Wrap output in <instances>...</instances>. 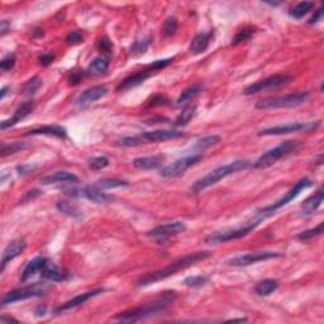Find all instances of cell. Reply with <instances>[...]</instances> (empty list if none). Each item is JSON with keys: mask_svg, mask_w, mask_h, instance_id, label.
Here are the masks:
<instances>
[{"mask_svg": "<svg viewBox=\"0 0 324 324\" xmlns=\"http://www.w3.org/2000/svg\"><path fill=\"white\" fill-rule=\"evenodd\" d=\"M42 86V79L39 76H33L32 79H29L22 88V95L24 96H33L37 91L39 90V88Z\"/></svg>", "mask_w": 324, "mask_h": 324, "instance_id": "cell-33", "label": "cell"}, {"mask_svg": "<svg viewBox=\"0 0 324 324\" xmlns=\"http://www.w3.org/2000/svg\"><path fill=\"white\" fill-rule=\"evenodd\" d=\"M172 61H174V58H165V60H157V61H155V62L150 63V65L147 66V69L151 71V73H152V71H160V70H162V69L167 68V66H169L170 63L172 62Z\"/></svg>", "mask_w": 324, "mask_h": 324, "instance_id": "cell-45", "label": "cell"}, {"mask_svg": "<svg viewBox=\"0 0 324 324\" xmlns=\"http://www.w3.org/2000/svg\"><path fill=\"white\" fill-rule=\"evenodd\" d=\"M249 165H251L249 161L237 160V161H233V162H231V164L218 167V169L210 171L209 174L205 175L204 177L199 179L198 181H195L194 185L191 186V190L194 192H200L202 190L215 185L217 182L221 181L222 179H224V177L229 176V175L232 174H236V172L241 171V170L247 169V167H249Z\"/></svg>", "mask_w": 324, "mask_h": 324, "instance_id": "cell-3", "label": "cell"}, {"mask_svg": "<svg viewBox=\"0 0 324 324\" xmlns=\"http://www.w3.org/2000/svg\"><path fill=\"white\" fill-rule=\"evenodd\" d=\"M103 293H104V289L98 288V289H94V290H91V291H88V293L80 294V295L75 296V298H73L71 300L66 301L65 304H62V305H60L58 308H56L55 313L61 314V313H65V311H68V310H71V309L78 308V306L83 305L84 303H86V301H89L90 299L95 298V296L100 295V294H103Z\"/></svg>", "mask_w": 324, "mask_h": 324, "instance_id": "cell-16", "label": "cell"}, {"mask_svg": "<svg viewBox=\"0 0 324 324\" xmlns=\"http://www.w3.org/2000/svg\"><path fill=\"white\" fill-rule=\"evenodd\" d=\"M84 42V36L78 31L70 32V33L66 36V43L68 44H79Z\"/></svg>", "mask_w": 324, "mask_h": 324, "instance_id": "cell-48", "label": "cell"}, {"mask_svg": "<svg viewBox=\"0 0 324 324\" xmlns=\"http://www.w3.org/2000/svg\"><path fill=\"white\" fill-rule=\"evenodd\" d=\"M177 29V19L175 17H170V18L166 19L164 24V28H162V33L166 37L174 36L175 32Z\"/></svg>", "mask_w": 324, "mask_h": 324, "instance_id": "cell-43", "label": "cell"}, {"mask_svg": "<svg viewBox=\"0 0 324 324\" xmlns=\"http://www.w3.org/2000/svg\"><path fill=\"white\" fill-rule=\"evenodd\" d=\"M108 165H109V158L105 157V156H98V157H94L91 158L90 162H89V167H90L93 171H100V170L105 169Z\"/></svg>", "mask_w": 324, "mask_h": 324, "instance_id": "cell-42", "label": "cell"}, {"mask_svg": "<svg viewBox=\"0 0 324 324\" xmlns=\"http://www.w3.org/2000/svg\"><path fill=\"white\" fill-rule=\"evenodd\" d=\"M323 197L324 189L323 186H320L311 197H309L308 199L301 204V212H303V214L311 215L313 213H315L316 210H318V208L321 205V203H323Z\"/></svg>", "mask_w": 324, "mask_h": 324, "instance_id": "cell-25", "label": "cell"}, {"mask_svg": "<svg viewBox=\"0 0 324 324\" xmlns=\"http://www.w3.org/2000/svg\"><path fill=\"white\" fill-rule=\"evenodd\" d=\"M108 69H109V58L96 57L91 61L85 73L90 75H103L108 71Z\"/></svg>", "mask_w": 324, "mask_h": 324, "instance_id": "cell-29", "label": "cell"}, {"mask_svg": "<svg viewBox=\"0 0 324 324\" xmlns=\"http://www.w3.org/2000/svg\"><path fill=\"white\" fill-rule=\"evenodd\" d=\"M195 112H197V106L195 105L185 106L184 109H182V112L179 114V117L175 120V125H177V127L186 125L187 123L192 119V117L195 115Z\"/></svg>", "mask_w": 324, "mask_h": 324, "instance_id": "cell-34", "label": "cell"}, {"mask_svg": "<svg viewBox=\"0 0 324 324\" xmlns=\"http://www.w3.org/2000/svg\"><path fill=\"white\" fill-rule=\"evenodd\" d=\"M96 48H98L101 53L109 55L113 48V43L108 38H100L98 41V43H96Z\"/></svg>", "mask_w": 324, "mask_h": 324, "instance_id": "cell-46", "label": "cell"}, {"mask_svg": "<svg viewBox=\"0 0 324 324\" xmlns=\"http://www.w3.org/2000/svg\"><path fill=\"white\" fill-rule=\"evenodd\" d=\"M221 142V137L219 136H208V137L200 138L195 142V145L192 146L194 150H199V151H204L207 148L212 147V146L218 145Z\"/></svg>", "mask_w": 324, "mask_h": 324, "instance_id": "cell-37", "label": "cell"}, {"mask_svg": "<svg viewBox=\"0 0 324 324\" xmlns=\"http://www.w3.org/2000/svg\"><path fill=\"white\" fill-rule=\"evenodd\" d=\"M14 65H16V55L8 53L0 62V69L3 71H11L14 68Z\"/></svg>", "mask_w": 324, "mask_h": 324, "instance_id": "cell-44", "label": "cell"}, {"mask_svg": "<svg viewBox=\"0 0 324 324\" xmlns=\"http://www.w3.org/2000/svg\"><path fill=\"white\" fill-rule=\"evenodd\" d=\"M319 125H320L319 120L306 123H289V124L285 125H276V127L266 128V129L260 131L257 135H258L260 137H262V136H283L299 132H313Z\"/></svg>", "mask_w": 324, "mask_h": 324, "instance_id": "cell-12", "label": "cell"}, {"mask_svg": "<svg viewBox=\"0 0 324 324\" xmlns=\"http://www.w3.org/2000/svg\"><path fill=\"white\" fill-rule=\"evenodd\" d=\"M170 100L164 95H156L152 99H150L147 103V106H164L169 105Z\"/></svg>", "mask_w": 324, "mask_h": 324, "instance_id": "cell-47", "label": "cell"}, {"mask_svg": "<svg viewBox=\"0 0 324 324\" xmlns=\"http://www.w3.org/2000/svg\"><path fill=\"white\" fill-rule=\"evenodd\" d=\"M200 91H202V88H200L199 85L190 86V88H187L186 90H184L181 94H180V96L176 100V105L181 106L184 105V104L189 103V101H191L192 99L197 98V96L199 95Z\"/></svg>", "mask_w": 324, "mask_h": 324, "instance_id": "cell-32", "label": "cell"}, {"mask_svg": "<svg viewBox=\"0 0 324 324\" xmlns=\"http://www.w3.org/2000/svg\"><path fill=\"white\" fill-rule=\"evenodd\" d=\"M165 161V156L156 155L147 156V157H137L133 160V166L138 170H155L162 166Z\"/></svg>", "mask_w": 324, "mask_h": 324, "instance_id": "cell-23", "label": "cell"}, {"mask_svg": "<svg viewBox=\"0 0 324 324\" xmlns=\"http://www.w3.org/2000/svg\"><path fill=\"white\" fill-rule=\"evenodd\" d=\"M47 262V258H44V257H36V258H33L32 261H29L28 264L26 265V267H24L23 273H22V278L21 280L23 281H27L29 280L31 278H33L34 275H36L38 271H41L42 267L44 266V264Z\"/></svg>", "mask_w": 324, "mask_h": 324, "instance_id": "cell-27", "label": "cell"}, {"mask_svg": "<svg viewBox=\"0 0 324 324\" xmlns=\"http://www.w3.org/2000/svg\"><path fill=\"white\" fill-rule=\"evenodd\" d=\"M314 3L313 2H301L298 6L294 7L290 11V16L295 19H301L304 16L309 13V12L313 11Z\"/></svg>", "mask_w": 324, "mask_h": 324, "instance_id": "cell-35", "label": "cell"}, {"mask_svg": "<svg viewBox=\"0 0 324 324\" xmlns=\"http://www.w3.org/2000/svg\"><path fill=\"white\" fill-rule=\"evenodd\" d=\"M94 186H95L96 189L101 190V191H105V190L118 189V187H127L128 182L118 179H103L96 181L95 184H94Z\"/></svg>", "mask_w": 324, "mask_h": 324, "instance_id": "cell-31", "label": "cell"}, {"mask_svg": "<svg viewBox=\"0 0 324 324\" xmlns=\"http://www.w3.org/2000/svg\"><path fill=\"white\" fill-rule=\"evenodd\" d=\"M209 281V276L205 275H195V276H189L184 280V285L187 286V288H202L205 284Z\"/></svg>", "mask_w": 324, "mask_h": 324, "instance_id": "cell-40", "label": "cell"}, {"mask_svg": "<svg viewBox=\"0 0 324 324\" xmlns=\"http://www.w3.org/2000/svg\"><path fill=\"white\" fill-rule=\"evenodd\" d=\"M0 321H2V323H7V321H8V323H11V321H16L17 323V319L8 318V316H2V318H0Z\"/></svg>", "mask_w": 324, "mask_h": 324, "instance_id": "cell-55", "label": "cell"}, {"mask_svg": "<svg viewBox=\"0 0 324 324\" xmlns=\"http://www.w3.org/2000/svg\"><path fill=\"white\" fill-rule=\"evenodd\" d=\"M279 283L276 280H273V279H266V280H262L260 283H257V285L254 286V293L260 296H269L274 293V291L278 290Z\"/></svg>", "mask_w": 324, "mask_h": 324, "instance_id": "cell-28", "label": "cell"}, {"mask_svg": "<svg viewBox=\"0 0 324 324\" xmlns=\"http://www.w3.org/2000/svg\"><path fill=\"white\" fill-rule=\"evenodd\" d=\"M176 299V293H164L160 299L150 304L140 306V308L132 309V310L123 311V313L114 315V319L119 321H125V323H133V321L143 320V319L151 318V316L160 315L165 313L171 303Z\"/></svg>", "mask_w": 324, "mask_h": 324, "instance_id": "cell-2", "label": "cell"}, {"mask_svg": "<svg viewBox=\"0 0 324 324\" xmlns=\"http://www.w3.org/2000/svg\"><path fill=\"white\" fill-rule=\"evenodd\" d=\"M291 80H293V78H291L290 75H286V74H276V75L269 76V78L264 79V80H260L257 81V83L252 84V85L247 86L243 93L246 94V95H254V94H258L261 93V91L274 90V89L283 88V86L290 84Z\"/></svg>", "mask_w": 324, "mask_h": 324, "instance_id": "cell-11", "label": "cell"}, {"mask_svg": "<svg viewBox=\"0 0 324 324\" xmlns=\"http://www.w3.org/2000/svg\"><path fill=\"white\" fill-rule=\"evenodd\" d=\"M260 223H261V221L254 219L253 222H251V223L246 224V226L243 227H239V228L224 229V231L214 232V233L209 234V236L205 238V242H207L208 244H221L229 241H234V239H239L242 238V237L247 236L248 233H251Z\"/></svg>", "mask_w": 324, "mask_h": 324, "instance_id": "cell-8", "label": "cell"}, {"mask_svg": "<svg viewBox=\"0 0 324 324\" xmlns=\"http://www.w3.org/2000/svg\"><path fill=\"white\" fill-rule=\"evenodd\" d=\"M151 75H152V73H151L148 69H146V70H142V71H138V73L133 74V75L128 76V78H125L124 80L120 81L119 85L117 86V91L131 90V89L136 88V86L145 83Z\"/></svg>", "mask_w": 324, "mask_h": 324, "instance_id": "cell-20", "label": "cell"}, {"mask_svg": "<svg viewBox=\"0 0 324 324\" xmlns=\"http://www.w3.org/2000/svg\"><path fill=\"white\" fill-rule=\"evenodd\" d=\"M253 33L254 28H252V27H246V28L241 29V31L237 32V34L233 37V39H232V46H237V44L242 43V42L248 41V39L253 36Z\"/></svg>", "mask_w": 324, "mask_h": 324, "instance_id": "cell-41", "label": "cell"}, {"mask_svg": "<svg viewBox=\"0 0 324 324\" xmlns=\"http://www.w3.org/2000/svg\"><path fill=\"white\" fill-rule=\"evenodd\" d=\"M310 94L308 91H301V93L288 94V95L273 96V98L262 99L257 101L256 108L261 110L267 109H280V108H295L301 105L309 99Z\"/></svg>", "mask_w": 324, "mask_h": 324, "instance_id": "cell-6", "label": "cell"}, {"mask_svg": "<svg viewBox=\"0 0 324 324\" xmlns=\"http://www.w3.org/2000/svg\"><path fill=\"white\" fill-rule=\"evenodd\" d=\"M300 147V141H285L281 145H279L278 147L271 148V150L265 152L262 156H260L258 160L253 164V167L254 169H267V167L276 164L283 157L295 153Z\"/></svg>", "mask_w": 324, "mask_h": 324, "instance_id": "cell-5", "label": "cell"}, {"mask_svg": "<svg viewBox=\"0 0 324 324\" xmlns=\"http://www.w3.org/2000/svg\"><path fill=\"white\" fill-rule=\"evenodd\" d=\"M53 60H55V55L53 53H44V55H42L41 57H39V63H41L42 66H49L52 62H53Z\"/></svg>", "mask_w": 324, "mask_h": 324, "instance_id": "cell-51", "label": "cell"}, {"mask_svg": "<svg viewBox=\"0 0 324 324\" xmlns=\"http://www.w3.org/2000/svg\"><path fill=\"white\" fill-rule=\"evenodd\" d=\"M229 321H247V319L246 318H233V319H231Z\"/></svg>", "mask_w": 324, "mask_h": 324, "instance_id": "cell-57", "label": "cell"}, {"mask_svg": "<svg viewBox=\"0 0 324 324\" xmlns=\"http://www.w3.org/2000/svg\"><path fill=\"white\" fill-rule=\"evenodd\" d=\"M29 147L28 143L26 142H12L11 145H6V143H3L2 145V156L3 157H6V156L8 155H14V153L17 152H22V151L27 150V148Z\"/></svg>", "mask_w": 324, "mask_h": 324, "instance_id": "cell-36", "label": "cell"}, {"mask_svg": "<svg viewBox=\"0 0 324 324\" xmlns=\"http://www.w3.org/2000/svg\"><path fill=\"white\" fill-rule=\"evenodd\" d=\"M44 293H46V286L39 283H36L29 286H24V288L21 289H16V290L6 294V295L2 298V306H7L9 305V304L27 300V299L41 298V296L44 295Z\"/></svg>", "mask_w": 324, "mask_h": 324, "instance_id": "cell-10", "label": "cell"}, {"mask_svg": "<svg viewBox=\"0 0 324 324\" xmlns=\"http://www.w3.org/2000/svg\"><path fill=\"white\" fill-rule=\"evenodd\" d=\"M311 185H313V181H311L310 179H308V177H304V179H301L300 181L296 182L295 186L291 187V189L289 190V191L286 192V194L284 195L280 200H278L276 203H274L273 205H269V207L264 208V209L257 210L256 219H258V221L262 222V221H265L266 218H269V217H271V215L275 214L279 209H281L283 207L288 205L291 200L295 199V198L298 197L301 191H304L305 189L310 187Z\"/></svg>", "mask_w": 324, "mask_h": 324, "instance_id": "cell-7", "label": "cell"}, {"mask_svg": "<svg viewBox=\"0 0 324 324\" xmlns=\"http://www.w3.org/2000/svg\"><path fill=\"white\" fill-rule=\"evenodd\" d=\"M323 227H324L323 223H319L318 226L314 227V228L308 229V231H304L301 232V233H299L298 236H296V238H298L299 241H303V242L309 241V239H313L314 237H318L323 233Z\"/></svg>", "mask_w": 324, "mask_h": 324, "instance_id": "cell-39", "label": "cell"}, {"mask_svg": "<svg viewBox=\"0 0 324 324\" xmlns=\"http://www.w3.org/2000/svg\"><path fill=\"white\" fill-rule=\"evenodd\" d=\"M26 247H27V243L26 241H23V239H16V241H12L3 251L2 265H0V273H4L7 265H8L11 261H13V260L16 258V257H18L19 254L23 253Z\"/></svg>", "mask_w": 324, "mask_h": 324, "instance_id": "cell-17", "label": "cell"}, {"mask_svg": "<svg viewBox=\"0 0 324 324\" xmlns=\"http://www.w3.org/2000/svg\"><path fill=\"white\" fill-rule=\"evenodd\" d=\"M284 253L281 252H273V251H258V252H251V253L242 254V256L233 257V258L228 260L227 265L233 267H246L249 265L257 264L261 261H267V260L273 258H280L283 257Z\"/></svg>", "mask_w": 324, "mask_h": 324, "instance_id": "cell-14", "label": "cell"}, {"mask_svg": "<svg viewBox=\"0 0 324 324\" xmlns=\"http://www.w3.org/2000/svg\"><path fill=\"white\" fill-rule=\"evenodd\" d=\"M62 191L63 194L69 198H85V199L91 200V202L96 203V204H106V203H109L113 200V197L105 194V192L101 191V190L96 189L94 185L85 187H62Z\"/></svg>", "mask_w": 324, "mask_h": 324, "instance_id": "cell-9", "label": "cell"}, {"mask_svg": "<svg viewBox=\"0 0 324 324\" xmlns=\"http://www.w3.org/2000/svg\"><path fill=\"white\" fill-rule=\"evenodd\" d=\"M28 136H52V137L57 138H66L68 137V131L66 128L61 127V125H42V127L34 128V129L29 131L27 133Z\"/></svg>", "mask_w": 324, "mask_h": 324, "instance_id": "cell-26", "label": "cell"}, {"mask_svg": "<svg viewBox=\"0 0 324 324\" xmlns=\"http://www.w3.org/2000/svg\"><path fill=\"white\" fill-rule=\"evenodd\" d=\"M84 74H85V71H75V73L71 74V76L69 78V85L76 86L78 84H80V81L84 78Z\"/></svg>", "mask_w": 324, "mask_h": 324, "instance_id": "cell-49", "label": "cell"}, {"mask_svg": "<svg viewBox=\"0 0 324 324\" xmlns=\"http://www.w3.org/2000/svg\"><path fill=\"white\" fill-rule=\"evenodd\" d=\"M203 160V155H191L187 157L180 158V160L175 161L172 164L167 165V166L162 167L160 175L166 179H174V177H179L185 174L186 170L197 165L198 162Z\"/></svg>", "mask_w": 324, "mask_h": 324, "instance_id": "cell-13", "label": "cell"}, {"mask_svg": "<svg viewBox=\"0 0 324 324\" xmlns=\"http://www.w3.org/2000/svg\"><path fill=\"white\" fill-rule=\"evenodd\" d=\"M39 182L43 185L51 184H78L79 177L68 171H57L52 175H47L39 179Z\"/></svg>", "mask_w": 324, "mask_h": 324, "instance_id": "cell-21", "label": "cell"}, {"mask_svg": "<svg viewBox=\"0 0 324 324\" xmlns=\"http://www.w3.org/2000/svg\"><path fill=\"white\" fill-rule=\"evenodd\" d=\"M180 137H184V132L181 131L157 129L133 136V137H124L118 141V143L123 147H136V146L145 145V143H160L169 140H176Z\"/></svg>", "mask_w": 324, "mask_h": 324, "instance_id": "cell-4", "label": "cell"}, {"mask_svg": "<svg viewBox=\"0 0 324 324\" xmlns=\"http://www.w3.org/2000/svg\"><path fill=\"white\" fill-rule=\"evenodd\" d=\"M42 191H39V190H32V191H27L26 195L23 197V199H22V203H26V202H29V200H33L34 198L38 197L39 194H41Z\"/></svg>", "mask_w": 324, "mask_h": 324, "instance_id": "cell-52", "label": "cell"}, {"mask_svg": "<svg viewBox=\"0 0 324 324\" xmlns=\"http://www.w3.org/2000/svg\"><path fill=\"white\" fill-rule=\"evenodd\" d=\"M185 231H186V226L182 222H171L151 229L150 232H147V236L156 239H167Z\"/></svg>", "mask_w": 324, "mask_h": 324, "instance_id": "cell-15", "label": "cell"}, {"mask_svg": "<svg viewBox=\"0 0 324 324\" xmlns=\"http://www.w3.org/2000/svg\"><path fill=\"white\" fill-rule=\"evenodd\" d=\"M56 208L58 209V212H61L62 214L68 215V217H70V218H74V219L83 218V212H81V210L79 209L76 205H74L73 203H70V202L61 200V202H57Z\"/></svg>", "mask_w": 324, "mask_h": 324, "instance_id": "cell-30", "label": "cell"}, {"mask_svg": "<svg viewBox=\"0 0 324 324\" xmlns=\"http://www.w3.org/2000/svg\"><path fill=\"white\" fill-rule=\"evenodd\" d=\"M41 276L43 279H46V280L53 281V283H61V281L66 280V276L68 275L65 274V271H62L60 267L56 266L53 262L47 260V262L41 270Z\"/></svg>", "mask_w": 324, "mask_h": 324, "instance_id": "cell-22", "label": "cell"}, {"mask_svg": "<svg viewBox=\"0 0 324 324\" xmlns=\"http://www.w3.org/2000/svg\"><path fill=\"white\" fill-rule=\"evenodd\" d=\"M108 88L105 85H95L91 88L86 89L85 91L79 95V98L76 99V104L80 106L89 105V104L94 103V101L99 100V99L104 98L108 94Z\"/></svg>", "mask_w": 324, "mask_h": 324, "instance_id": "cell-18", "label": "cell"}, {"mask_svg": "<svg viewBox=\"0 0 324 324\" xmlns=\"http://www.w3.org/2000/svg\"><path fill=\"white\" fill-rule=\"evenodd\" d=\"M33 109H34V103L32 100L22 103L21 105L17 108L16 112H14V114H13V117H12L11 119L3 120V122H2V125H0L2 131H6V129H8V128L16 125L17 123L21 122L22 119H24L26 117H28V115L33 112Z\"/></svg>", "mask_w": 324, "mask_h": 324, "instance_id": "cell-19", "label": "cell"}, {"mask_svg": "<svg viewBox=\"0 0 324 324\" xmlns=\"http://www.w3.org/2000/svg\"><path fill=\"white\" fill-rule=\"evenodd\" d=\"M0 31H2V36H4L8 31H11V22L7 21V19H3V21H2V28H0Z\"/></svg>", "mask_w": 324, "mask_h": 324, "instance_id": "cell-53", "label": "cell"}, {"mask_svg": "<svg viewBox=\"0 0 324 324\" xmlns=\"http://www.w3.org/2000/svg\"><path fill=\"white\" fill-rule=\"evenodd\" d=\"M17 170L19 171V175H26V174H28V172H31L32 170H33V167H31V166H19Z\"/></svg>", "mask_w": 324, "mask_h": 324, "instance_id": "cell-54", "label": "cell"}, {"mask_svg": "<svg viewBox=\"0 0 324 324\" xmlns=\"http://www.w3.org/2000/svg\"><path fill=\"white\" fill-rule=\"evenodd\" d=\"M212 38L213 31L202 32V33L197 34V36L194 37V39H192L191 44H190V53H191V55H200V53L207 51Z\"/></svg>", "mask_w": 324, "mask_h": 324, "instance_id": "cell-24", "label": "cell"}, {"mask_svg": "<svg viewBox=\"0 0 324 324\" xmlns=\"http://www.w3.org/2000/svg\"><path fill=\"white\" fill-rule=\"evenodd\" d=\"M7 90H8V86H6V88L2 89V94H0V99H4V96H6V94H7Z\"/></svg>", "mask_w": 324, "mask_h": 324, "instance_id": "cell-56", "label": "cell"}, {"mask_svg": "<svg viewBox=\"0 0 324 324\" xmlns=\"http://www.w3.org/2000/svg\"><path fill=\"white\" fill-rule=\"evenodd\" d=\"M321 18H323V7L320 6L318 9H316L315 12H314L313 16L310 17V19L308 21V24L318 23V22L321 21Z\"/></svg>", "mask_w": 324, "mask_h": 324, "instance_id": "cell-50", "label": "cell"}, {"mask_svg": "<svg viewBox=\"0 0 324 324\" xmlns=\"http://www.w3.org/2000/svg\"><path fill=\"white\" fill-rule=\"evenodd\" d=\"M209 251H200V252H194V253L185 254L184 257H180L176 261L171 262L170 265L165 266L164 269L156 270L153 273H147L145 275L141 276L137 280V286L138 288H145V286L152 285V284L158 283L161 280H165V279L170 278V276L175 275L181 270L187 269L190 266H194L195 264H198L199 261H204L208 257H210Z\"/></svg>", "mask_w": 324, "mask_h": 324, "instance_id": "cell-1", "label": "cell"}, {"mask_svg": "<svg viewBox=\"0 0 324 324\" xmlns=\"http://www.w3.org/2000/svg\"><path fill=\"white\" fill-rule=\"evenodd\" d=\"M151 43V38L150 37H146V38L138 39L133 43V46L131 47V52H132L133 56H142L145 55L146 51L148 49Z\"/></svg>", "mask_w": 324, "mask_h": 324, "instance_id": "cell-38", "label": "cell"}]
</instances>
